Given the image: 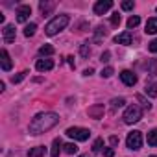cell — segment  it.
Here are the masks:
<instances>
[{
  "mask_svg": "<svg viewBox=\"0 0 157 157\" xmlns=\"http://www.w3.org/2000/svg\"><path fill=\"white\" fill-rule=\"evenodd\" d=\"M120 80H122L128 87H133V85L137 83V76H135L131 70H122V72H120Z\"/></svg>",
  "mask_w": 157,
  "mask_h": 157,
  "instance_id": "7",
  "label": "cell"
},
{
  "mask_svg": "<svg viewBox=\"0 0 157 157\" xmlns=\"http://www.w3.org/2000/svg\"><path fill=\"white\" fill-rule=\"evenodd\" d=\"M122 118H124L126 124H135V122H139V120L142 118V109L133 104V105H129V107L124 111V117H122Z\"/></svg>",
  "mask_w": 157,
  "mask_h": 157,
  "instance_id": "3",
  "label": "cell"
},
{
  "mask_svg": "<svg viewBox=\"0 0 157 157\" xmlns=\"http://www.w3.org/2000/svg\"><path fill=\"white\" fill-rule=\"evenodd\" d=\"M44 151H46L44 146H35V148H32V150L28 151V155H30V157H43Z\"/></svg>",
  "mask_w": 157,
  "mask_h": 157,
  "instance_id": "18",
  "label": "cell"
},
{
  "mask_svg": "<svg viewBox=\"0 0 157 157\" xmlns=\"http://www.w3.org/2000/svg\"><path fill=\"white\" fill-rule=\"evenodd\" d=\"M109 142H111L113 146H117V144H118V137H117V135H113V137L109 139Z\"/></svg>",
  "mask_w": 157,
  "mask_h": 157,
  "instance_id": "37",
  "label": "cell"
},
{
  "mask_svg": "<svg viewBox=\"0 0 157 157\" xmlns=\"http://www.w3.org/2000/svg\"><path fill=\"white\" fill-rule=\"evenodd\" d=\"M113 155H115V150H113V148L104 150V157H113Z\"/></svg>",
  "mask_w": 157,
  "mask_h": 157,
  "instance_id": "36",
  "label": "cell"
},
{
  "mask_svg": "<svg viewBox=\"0 0 157 157\" xmlns=\"http://www.w3.org/2000/svg\"><path fill=\"white\" fill-rule=\"evenodd\" d=\"M0 63H2V68L8 72V70H11V57H10V54H8V50H2L0 52Z\"/></svg>",
  "mask_w": 157,
  "mask_h": 157,
  "instance_id": "11",
  "label": "cell"
},
{
  "mask_svg": "<svg viewBox=\"0 0 157 157\" xmlns=\"http://www.w3.org/2000/svg\"><path fill=\"white\" fill-rule=\"evenodd\" d=\"M35 68H37L39 72L52 70V68H54V61H52V59H39V61L35 63Z\"/></svg>",
  "mask_w": 157,
  "mask_h": 157,
  "instance_id": "10",
  "label": "cell"
},
{
  "mask_svg": "<svg viewBox=\"0 0 157 157\" xmlns=\"http://www.w3.org/2000/svg\"><path fill=\"white\" fill-rule=\"evenodd\" d=\"M131 33L129 32H124V33H118L117 37H115V43L117 44H124V46H129L131 44Z\"/></svg>",
  "mask_w": 157,
  "mask_h": 157,
  "instance_id": "12",
  "label": "cell"
},
{
  "mask_svg": "<svg viewBox=\"0 0 157 157\" xmlns=\"http://www.w3.org/2000/svg\"><path fill=\"white\" fill-rule=\"evenodd\" d=\"M56 8V2H48V0H43V2H39V10L43 15H50Z\"/></svg>",
  "mask_w": 157,
  "mask_h": 157,
  "instance_id": "13",
  "label": "cell"
},
{
  "mask_svg": "<svg viewBox=\"0 0 157 157\" xmlns=\"http://www.w3.org/2000/svg\"><path fill=\"white\" fill-rule=\"evenodd\" d=\"M133 0H126V2H122V10L124 11H129V10H133Z\"/></svg>",
  "mask_w": 157,
  "mask_h": 157,
  "instance_id": "33",
  "label": "cell"
},
{
  "mask_svg": "<svg viewBox=\"0 0 157 157\" xmlns=\"http://www.w3.org/2000/svg\"><path fill=\"white\" fill-rule=\"evenodd\" d=\"M148 50H150V52H153V54L157 52V39H153V41L148 44Z\"/></svg>",
  "mask_w": 157,
  "mask_h": 157,
  "instance_id": "34",
  "label": "cell"
},
{
  "mask_svg": "<svg viewBox=\"0 0 157 157\" xmlns=\"http://www.w3.org/2000/svg\"><path fill=\"white\" fill-rule=\"evenodd\" d=\"M124 104H126V100H124V98H113V100H111V109H113V111H117V109H118V107H122Z\"/></svg>",
  "mask_w": 157,
  "mask_h": 157,
  "instance_id": "23",
  "label": "cell"
},
{
  "mask_svg": "<svg viewBox=\"0 0 157 157\" xmlns=\"http://www.w3.org/2000/svg\"><path fill=\"white\" fill-rule=\"evenodd\" d=\"M111 8H113V2H111V0H98V2L94 4V15H104V13H107Z\"/></svg>",
  "mask_w": 157,
  "mask_h": 157,
  "instance_id": "6",
  "label": "cell"
},
{
  "mask_svg": "<svg viewBox=\"0 0 157 157\" xmlns=\"http://www.w3.org/2000/svg\"><path fill=\"white\" fill-rule=\"evenodd\" d=\"M148 74L157 76V59H150L148 61Z\"/></svg>",
  "mask_w": 157,
  "mask_h": 157,
  "instance_id": "20",
  "label": "cell"
},
{
  "mask_svg": "<svg viewBox=\"0 0 157 157\" xmlns=\"http://www.w3.org/2000/svg\"><path fill=\"white\" fill-rule=\"evenodd\" d=\"M137 100L142 104V107H144V109H150V107H151V104H150V102H148V100H146L142 94H137Z\"/></svg>",
  "mask_w": 157,
  "mask_h": 157,
  "instance_id": "29",
  "label": "cell"
},
{
  "mask_svg": "<svg viewBox=\"0 0 157 157\" xmlns=\"http://www.w3.org/2000/svg\"><path fill=\"white\" fill-rule=\"evenodd\" d=\"M4 41L6 43H13L15 41V26L13 24H8L4 28Z\"/></svg>",
  "mask_w": 157,
  "mask_h": 157,
  "instance_id": "14",
  "label": "cell"
},
{
  "mask_svg": "<svg viewBox=\"0 0 157 157\" xmlns=\"http://www.w3.org/2000/svg\"><path fill=\"white\" fill-rule=\"evenodd\" d=\"M148 144L150 146H157V129H151L148 133Z\"/></svg>",
  "mask_w": 157,
  "mask_h": 157,
  "instance_id": "25",
  "label": "cell"
},
{
  "mask_svg": "<svg viewBox=\"0 0 157 157\" xmlns=\"http://www.w3.org/2000/svg\"><path fill=\"white\" fill-rule=\"evenodd\" d=\"M57 122H59V117H57L56 113H52V111H48V113H39V115H35V117L32 118L28 131H30L32 135H41V133L50 131Z\"/></svg>",
  "mask_w": 157,
  "mask_h": 157,
  "instance_id": "1",
  "label": "cell"
},
{
  "mask_svg": "<svg viewBox=\"0 0 157 157\" xmlns=\"http://www.w3.org/2000/svg\"><path fill=\"white\" fill-rule=\"evenodd\" d=\"M126 144H128L129 150H140V146H142V133H140V131H131V133H128Z\"/></svg>",
  "mask_w": 157,
  "mask_h": 157,
  "instance_id": "5",
  "label": "cell"
},
{
  "mask_svg": "<svg viewBox=\"0 0 157 157\" xmlns=\"http://www.w3.org/2000/svg\"><path fill=\"white\" fill-rule=\"evenodd\" d=\"M80 54H82V57H89V56H91V46H89V43H83V44H82Z\"/></svg>",
  "mask_w": 157,
  "mask_h": 157,
  "instance_id": "27",
  "label": "cell"
},
{
  "mask_svg": "<svg viewBox=\"0 0 157 157\" xmlns=\"http://www.w3.org/2000/svg\"><path fill=\"white\" fill-rule=\"evenodd\" d=\"M139 22H140V19L137 17V15H133V17H129L128 19V28L131 30V28H137L139 26Z\"/></svg>",
  "mask_w": 157,
  "mask_h": 157,
  "instance_id": "26",
  "label": "cell"
},
{
  "mask_svg": "<svg viewBox=\"0 0 157 157\" xmlns=\"http://www.w3.org/2000/svg\"><path fill=\"white\" fill-rule=\"evenodd\" d=\"M80 157H89V155H80Z\"/></svg>",
  "mask_w": 157,
  "mask_h": 157,
  "instance_id": "40",
  "label": "cell"
},
{
  "mask_svg": "<svg viewBox=\"0 0 157 157\" xmlns=\"http://www.w3.org/2000/svg\"><path fill=\"white\" fill-rule=\"evenodd\" d=\"M67 59H68V65H70V67H72V68H74V57H72V56H68V57H67Z\"/></svg>",
  "mask_w": 157,
  "mask_h": 157,
  "instance_id": "38",
  "label": "cell"
},
{
  "mask_svg": "<svg viewBox=\"0 0 157 157\" xmlns=\"http://www.w3.org/2000/svg\"><path fill=\"white\" fill-rule=\"evenodd\" d=\"M144 93H146V96H150V98H157V83H150V85H146Z\"/></svg>",
  "mask_w": 157,
  "mask_h": 157,
  "instance_id": "19",
  "label": "cell"
},
{
  "mask_svg": "<svg viewBox=\"0 0 157 157\" xmlns=\"http://www.w3.org/2000/svg\"><path fill=\"white\" fill-rule=\"evenodd\" d=\"M83 74H85V76H91V74H93V68H87V70H85Z\"/></svg>",
  "mask_w": 157,
  "mask_h": 157,
  "instance_id": "39",
  "label": "cell"
},
{
  "mask_svg": "<svg viewBox=\"0 0 157 157\" xmlns=\"http://www.w3.org/2000/svg\"><path fill=\"white\" fill-rule=\"evenodd\" d=\"M150 157H157V155H150Z\"/></svg>",
  "mask_w": 157,
  "mask_h": 157,
  "instance_id": "41",
  "label": "cell"
},
{
  "mask_svg": "<svg viewBox=\"0 0 157 157\" xmlns=\"http://www.w3.org/2000/svg\"><path fill=\"white\" fill-rule=\"evenodd\" d=\"M109 57H111V52H107V50H105V52L102 54V57H100V59H102V63H107V61H109Z\"/></svg>",
  "mask_w": 157,
  "mask_h": 157,
  "instance_id": "35",
  "label": "cell"
},
{
  "mask_svg": "<svg viewBox=\"0 0 157 157\" xmlns=\"http://www.w3.org/2000/svg\"><path fill=\"white\" fill-rule=\"evenodd\" d=\"M35 30H37V24H35V22H30V24L24 28V35H26V37H32V35L35 33Z\"/></svg>",
  "mask_w": 157,
  "mask_h": 157,
  "instance_id": "21",
  "label": "cell"
},
{
  "mask_svg": "<svg viewBox=\"0 0 157 157\" xmlns=\"http://www.w3.org/2000/svg\"><path fill=\"white\" fill-rule=\"evenodd\" d=\"M30 15H32V8L30 6H19L17 8V21L19 22H26Z\"/></svg>",
  "mask_w": 157,
  "mask_h": 157,
  "instance_id": "8",
  "label": "cell"
},
{
  "mask_svg": "<svg viewBox=\"0 0 157 157\" xmlns=\"http://www.w3.org/2000/svg\"><path fill=\"white\" fill-rule=\"evenodd\" d=\"M65 133H67L70 139H74V140H87V139L91 137V131L85 129V128H68Z\"/></svg>",
  "mask_w": 157,
  "mask_h": 157,
  "instance_id": "4",
  "label": "cell"
},
{
  "mask_svg": "<svg viewBox=\"0 0 157 157\" xmlns=\"http://www.w3.org/2000/svg\"><path fill=\"white\" fill-rule=\"evenodd\" d=\"M120 22H122V17H120L118 13H115V15H111V24H113V26H118Z\"/></svg>",
  "mask_w": 157,
  "mask_h": 157,
  "instance_id": "31",
  "label": "cell"
},
{
  "mask_svg": "<svg viewBox=\"0 0 157 157\" xmlns=\"http://www.w3.org/2000/svg\"><path fill=\"white\" fill-rule=\"evenodd\" d=\"M63 150H65V153H68V155H74V153L78 151V146H76L74 142H68V144H65V146H63Z\"/></svg>",
  "mask_w": 157,
  "mask_h": 157,
  "instance_id": "24",
  "label": "cell"
},
{
  "mask_svg": "<svg viewBox=\"0 0 157 157\" xmlns=\"http://www.w3.org/2000/svg\"><path fill=\"white\" fill-rule=\"evenodd\" d=\"M63 146H65V144H63L61 139H54V142H52V150H50V155H52V157H59V151H61Z\"/></svg>",
  "mask_w": 157,
  "mask_h": 157,
  "instance_id": "15",
  "label": "cell"
},
{
  "mask_svg": "<svg viewBox=\"0 0 157 157\" xmlns=\"http://www.w3.org/2000/svg\"><path fill=\"white\" fill-rule=\"evenodd\" d=\"M144 32H146V33H157V19H148Z\"/></svg>",
  "mask_w": 157,
  "mask_h": 157,
  "instance_id": "17",
  "label": "cell"
},
{
  "mask_svg": "<svg viewBox=\"0 0 157 157\" xmlns=\"http://www.w3.org/2000/svg\"><path fill=\"white\" fill-rule=\"evenodd\" d=\"M87 113H89L91 118H102L104 113H105V107H104V104H96V105H91Z\"/></svg>",
  "mask_w": 157,
  "mask_h": 157,
  "instance_id": "9",
  "label": "cell"
},
{
  "mask_svg": "<svg viewBox=\"0 0 157 157\" xmlns=\"http://www.w3.org/2000/svg\"><path fill=\"white\" fill-rule=\"evenodd\" d=\"M105 35H107V30H105L104 26H98V28L94 30V43H100Z\"/></svg>",
  "mask_w": 157,
  "mask_h": 157,
  "instance_id": "16",
  "label": "cell"
},
{
  "mask_svg": "<svg viewBox=\"0 0 157 157\" xmlns=\"http://www.w3.org/2000/svg\"><path fill=\"white\" fill-rule=\"evenodd\" d=\"M68 22H70V17H68V15H57V17H54V19L46 24L44 32H46V35H56V33H59L61 30H65Z\"/></svg>",
  "mask_w": 157,
  "mask_h": 157,
  "instance_id": "2",
  "label": "cell"
},
{
  "mask_svg": "<svg viewBox=\"0 0 157 157\" xmlns=\"http://www.w3.org/2000/svg\"><path fill=\"white\" fill-rule=\"evenodd\" d=\"M26 74H28V72L24 70V72H21V74H17V76H13V78H11V82H13V83H19V82H22V80H24V78H26Z\"/></svg>",
  "mask_w": 157,
  "mask_h": 157,
  "instance_id": "30",
  "label": "cell"
},
{
  "mask_svg": "<svg viewBox=\"0 0 157 157\" xmlns=\"http://www.w3.org/2000/svg\"><path fill=\"white\" fill-rule=\"evenodd\" d=\"M102 146H104V139H96L94 144H93V151H102Z\"/></svg>",
  "mask_w": 157,
  "mask_h": 157,
  "instance_id": "28",
  "label": "cell"
},
{
  "mask_svg": "<svg viewBox=\"0 0 157 157\" xmlns=\"http://www.w3.org/2000/svg\"><path fill=\"white\" fill-rule=\"evenodd\" d=\"M113 72H115V70H113V67H105V68L102 70V78H111V76H113Z\"/></svg>",
  "mask_w": 157,
  "mask_h": 157,
  "instance_id": "32",
  "label": "cell"
},
{
  "mask_svg": "<svg viewBox=\"0 0 157 157\" xmlns=\"http://www.w3.org/2000/svg\"><path fill=\"white\" fill-rule=\"evenodd\" d=\"M39 54H41V56H52V54H54V46H50V44H43V46L39 48Z\"/></svg>",
  "mask_w": 157,
  "mask_h": 157,
  "instance_id": "22",
  "label": "cell"
}]
</instances>
